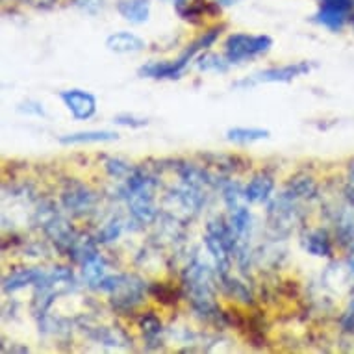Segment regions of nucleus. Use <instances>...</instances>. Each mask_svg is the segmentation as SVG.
<instances>
[{
  "label": "nucleus",
  "mask_w": 354,
  "mask_h": 354,
  "mask_svg": "<svg viewBox=\"0 0 354 354\" xmlns=\"http://www.w3.org/2000/svg\"><path fill=\"white\" fill-rule=\"evenodd\" d=\"M113 122L119 124V127H127V128H143L147 127V119L143 117H136L132 113H119V115L113 117Z\"/></svg>",
  "instance_id": "obj_23"
},
{
  "label": "nucleus",
  "mask_w": 354,
  "mask_h": 354,
  "mask_svg": "<svg viewBox=\"0 0 354 354\" xmlns=\"http://www.w3.org/2000/svg\"><path fill=\"white\" fill-rule=\"evenodd\" d=\"M353 28H354V17H353Z\"/></svg>",
  "instance_id": "obj_32"
},
{
  "label": "nucleus",
  "mask_w": 354,
  "mask_h": 354,
  "mask_svg": "<svg viewBox=\"0 0 354 354\" xmlns=\"http://www.w3.org/2000/svg\"><path fill=\"white\" fill-rule=\"evenodd\" d=\"M319 4L325 8H334V10L345 12L348 15L354 10V0H319Z\"/></svg>",
  "instance_id": "obj_26"
},
{
  "label": "nucleus",
  "mask_w": 354,
  "mask_h": 354,
  "mask_svg": "<svg viewBox=\"0 0 354 354\" xmlns=\"http://www.w3.org/2000/svg\"><path fill=\"white\" fill-rule=\"evenodd\" d=\"M273 47V37L266 34H243L236 32L225 41V58L228 64H243L268 54Z\"/></svg>",
  "instance_id": "obj_5"
},
{
  "label": "nucleus",
  "mask_w": 354,
  "mask_h": 354,
  "mask_svg": "<svg viewBox=\"0 0 354 354\" xmlns=\"http://www.w3.org/2000/svg\"><path fill=\"white\" fill-rule=\"evenodd\" d=\"M314 65L310 62H295V64L280 65V67H271V69H263L260 73H254V75L247 78L243 82H238L236 86H254V84H288V82H293L295 78H301V76L308 75L312 71Z\"/></svg>",
  "instance_id": "obj_6"
},
{
  "label": "nucleus",
  "mask_w": 354,
  "mask_h": 354,
  "mask_svg": "<svg viewBox=\"0 0 354 354\" xmlns=\"http://www.w3.org/2000/svg\"><path fill=\"white\" fill-rule=\"evenodd\" d=\"M26 106L28 108H19V111H23V113H35V115H45V110L41 108V104H37V102H26Z\"/></svg>",
  "instance_id": "obj_29"
},
{
  "label": "nucleus",
  "mask_w": 354,
  "mask_h": 354,
  "mask_svg": "<svg viewBox=\"0 0 354 354\" xmlns=\"http://www.w3.org/2000/svg\"><path fill=\"white\" fill-rule=\"evenodd\" d=\"M104 167L106 173L110 174L111 178H115V180H127L128 176H130V173L134 171L127 162H122L119 158H110V160H106Z\"/></svg>",
  "instance_id": "obj_22"
},
{
  "label": "nucleus",
  "mask_w": 354,
  "mask_h": 354,
  "mask_svg": "<svg viewBox=\"0 0 354 354\" xmlns=\"http://www.w3.org/2000/svg\"><path fill=\"white\" fill-rule=\"evenodd\" d=\"M21 4H28V6H34V8H50L54 6L58 0H17Z\"/></svg>",
  "instance_id": "obj_28"
},
{
  "label": "nucleus",
  "mask_w": 354,
  "mask_h": 354,
  "mask_svg": "<svg viewBox=\"0 0 354 354\" xmlns=\"http://www.w3.org/2000/svg\"><path fill=\"white\" fill-rule=\"evenodd\" d=\"M348 263H351V268L354 269V245L353 249H351V254H348Z\"/></svg>",
  "instance_id": "obj_31"
},
{
  "label": "nucleus",
  "mask_w": 354,
  "mask_h": 354,
  "mask_svg": "<svg viewBox=\"0 0 354 354\" xmlns=\"http://www.w3.org/2000/svg\"><path fill=\"white\" fill-rule=\"evenodd\" d=\"M241 0H214V4H217L219 8H230V6H236L239 4Z\"/></svg>",
  "instance_id": "obj_30"
},
{
  "label": "nucleus",
  "mask_w": 354,
  "mask_h": 354,
  "mask_svg": "<svg viewBox=\"0 0 354 354\" xmlns=\"http://www.w3.org/2000/svg\"><path fill=\"white\" fill-rule=\"evenodd\" d=\"M184 290L187 301H192L195 312L203 315H217L219 308L215 302V286L212 271L203 261H193L184 271Z\"/></svg>",
  "instance_id": "obj_3"
},
{
  "label": "nucleus",
  "mask_w": 354,
  "mask_h": 354,
  "mask_svg": "<svg viewBox=\"0 0 354 354\" xmlns=\"http://www.w3.org/2000/svg\"><path fill=\"white\" fill-rule=\"evenodd\" d=\"M145 39L132 32H115L106 39V48L113 54H136L145 50Z\"/></svg>",
  "instance_id": "obj_10"
},
{
  "label": "nucleus",
  "mask_w": 354,
  "mask_h": 354,
  "mask_svg": "<svg viewBox=\"0 0 354 354\" xmlns=\"http://www.w3.org/2000/svg\"><path fill=\"white\" fill-rule=\"evenodd\" d=\"M152 293H154V297H156L158 301L162 302H174L176 299V293H174L173 288H169V286L165 284H154L152 286Z\"/></svg>",
  "instance_id": "obj_25"
},
{
  "label": "nucleus",
  "mask_w": 354,
  "mask_h": 354,
  "mask_svg": "<svg viewBox=\"0 0 354 354\" xmlns=\"http://www.w3.org/2000/svg\"><path fill=\"white\" fill-rule=\"evenodd\" d=\"M223 26H214L208 32H204L201 37L193 41L192 45L184 48V53L178 58L169 59V62H151V64L143 65L140 69V76L143 78H154V80H174L184 75V71L189 67L193 59L197 58V54L212 47L215 41L219 39Z\"/></svg>",
  "instance_id": "obj_1"
},
{
  "label": "nucleus",
  "mask_w": 354,
  "mask_h": 354,
  "mask_svg": "<svg viewBox=\"0 0 354 354\" xmlns=\"http://www.w3.org/2000/svg\"><path fill=\"white\" fill-rule=\"evenodd\" d=\"M348 13L339 12V10H334V8H325L319 6L317 13H315V23H319L321 26L332 30V32H337V30L343 28V24L347 23Z\"/></svg>",
  "instance_id": "obj_17"
},
{
  "label": "nucleus",
  "mask_w": 354,
  "mask_h": 354,
  "mask_svg": "<svg viewBox=\"0 0 354 354\" xmlns=\"http://www.w3.org/2000/svg\"><path fill=\"white\" fill-rule=\"evenodd\" d=\"M59 99L76 121H89L97 115V110H99L97 97L86 89H78V87L65 89V91H59Z\"/></svg>",
  "instance_id": "obj_7"
},
{
  "label": "nucleus",
  "mask_w": 354,
  "mask_h": 354,
  "mask_svg": "<svg viewBox=\"0 0 354 354\" xmlns=\"http://www.w3.org/2000/svg\"><path fill=\"white\" fill-rule=\"evenodd\" d=\"M122 197L127 201L130 214L140 223L149 225L156 219V182L141 169H134L124 180Z\"/></svg>",
  "instance_id": "obj_2"
},
{
  "label": "nucleus",
  "mask_w": 354,
  "mask_h": 354,
  "mask_svg": "<svg viewBox=\"0 0 354 354\" xmlns=\"http://www.w3.org/2000/svg\"><path fill=\"white\" fill-rule=\"evenodd\" d=\"M151 0H119L117 12L130 24H143L151 17Z\"/></svg>",
  "instance_id": "obj_11"
},
{
  "label": "nucleus",
  "mask_w": 354,
  "mask_h": 354,
  "mask_svg": "<svg viewBox=\"0 0 354 354\" xmlns=\"http://www.w3.org/2000/svg\"><path fill=\"white\" fill-rule=\"evenodd\" d=\"M195 62H197V69L201 73H227L228 65H230L227 58H221L219 54L214 53L201 54Z\"/></svg>",
  "instance_id": "obj_19"
},
{
  "label": "nucleus",
  "mask_w": 354,
  "mask_h": 354,
  "mask_svg": "<svg viewBox=\"0 0 354 354\" xmlns=\"http://www.w3.org/2000/svg\"><path fill=\"white\" fill-rule=\"evenodd\" d=\"M45 271L41 269H19L15 273L8 274L4 279V291L6 293H15L23 290L26 286H37L41 280L45 279Z\"/></svg>",
  "instance_id": "obj_13"
},
{
  "label": "nucleus",
  "mask_w": 354,
  "mask_h": 354,
  "mask_svg": "<svg viewBox=\"0 0 354 354\" xmlns=\"http://www.w3.org/2000/svg\"><path fill=\"white\" fill-rule=\"evenodd\" d=\"M284 193L288 197L295 198V201H308V198L315 197L317 186H315V182L310 176H295L286 186Z\"/></svg>",
  "instance_id": "obj_16"
},
{
  "label": "nucleus",
  "mask_w": 354,
  "mask_h": 354,
  "mask_svg": "<svg viewBox=\"0 0 354 354\" xmlns=\"http://www.w3.org/2000/svg\"><path fill=\"white\" fill-rule=\"evenodd\" d=\"M100 291L111 295V306L119 314H130L145 301V284L134 274H111L99 284Z\"/></svg>",
  "instance_id": "obj_4"
},
{
  "label": "nucleus",
  "mask_w": 354,
  "mask_h": 354,
  "mask_svg": "<svg viewBox=\"0 0 354 354\" xmlns=\"http://www.w3.org/2000/svg\"><path fill=\"white\" fill-rule=\"evenodd\" d=\"M119 140V134L110 130H87V132H75L59 138V143L64 145H87V143H108V141Z\"/></svg>",
  "instance_id": "obj_14"
},
{
  "label": "nucleus",
  "mask_w": 354,
  "mask_h": 354,
  "mask_svg": "<svg viewBox=\"0 0 354 354\" xmlns=\"http://www.w3.org/2000/svg\"><path fill=\"white\" fill-rule=\"evenodd\" d=\"M119 234H121V223L119 221H111V223L106 225L104 230L99 234L97 241H100V243H110V241L119 238Z\"/></svg>",
  "instance_id": "obj_24"
},
{
  "label": "nucleus",
  "mask_w": 354,
  "mask_h": 354,
  "mask_svg": "<svg viewBox=\"0 0 354 354\" xmlns=\"http://www.w3.org/2000/svg\"><path fill=\"white\" fill-rule=\"evenodd\" d=\"M274 176L269 171H260L256 173L245 187V197L250 204L268 203L274 192Z\"/></svg>",
  "instance_id": "obj_9"
},
{
  "label": "nucleus",
  "mask_w": 354,
  "mask_h": 354,
  "mask_svg": "<svg viewBox=\"0 0 354 354\" xmlns=\"http://www.w3.org/2000/svg\"><path fill=\"white\" fill-rule=\"evenodd\" d=\"M104 268L106 263L104 260L99 256H95L93 260L86 261L84 266H82V273H84V279L89 282V286H93V288H99V284L104 279Z\"/></svg>",
  "instance_id": "obj_20"
},
{
  "label": "nucleus",
  "mask_w": 354,
  "mask_h": 354,
  "mask_svg": "<svg viewBox=\"0 0 354 354\" xmlns=\"http://www.w3.org/2000/svg\"><path fill=\"white\" fill-rule=\"evenodd\" d=\"M141 332H143V337H145L147 343H160V337H162V321L158 319L154 314H147L140 319Z\"/></svg>",
  "instance_id": "obj_21"
},
{
  "label": "nucleus",
  "mask_w": 354,
  "mask_h": 354,
  "mask_svg": "<svg viewBox=\"0 0 354 354\" xmlns=\"http://www.w3.org/2000/svg\"><path fill=\"white\" fill-rule=\"evenodd\" d=\"M62 201H64V206L69 209L71 214L86 215L87 212L93 209L97 198H95L93 192L89 187L82 186V184H71L62 193Z\"/></svg>",
  "instance_id": "obj_8"
},
{
  "label": "nucleus",
  "mask_w": 354,
  "mask_h": 354,
  "mask_svg": "<svg viewBox=\"0 0 354 354\" xmlns=\"http://www.w3.org/2000/svg\"><path fill=\"white\" fill-rule=\"evenodd\" d=\"M268 138L269 130H266V128L234 127L227 132V140L232 141V143H238V145H250V143L268 140Z\"/></svg>",
  "instance_id": "obj_15"
},
{
  "label": "nucleus",
  "mask_w": 354,
  "mask_h": 354,
  "mask_svg": "<svg viewBox=\"0 0 354 354\" xmlns=\"http://www.w3.org/2000/svg\"><path fill=\"white\" fill-rule=\"evenodd\" d=\"M302 247L306 250L308 254L317 256V258H328L332 256V241L330 236L321 230V228H315V230H308L302 236Z\"/></svg>",
  "instance_id": "obj_12"
},
{
  "label": "nucleus",
  "mask_w": 354,
  "mask_h": 354,
  "mask_svg": "<svg viewBox=\"0 0 354 354\" xmlns=\"http://www.w3.org/2000/svg\"><path fill=\"white\" fill-rule=\"evenodd\" d=\"M221 279V286H223V290L227 293L228 297H232V299H238V301L245 302V304H250L252 302V295H250L249 288L243 284V282H239L238 279H232L230 273L223 274L219 277Z\"/></svg>",
  "instance_id": "obj_18"
},
{
  "label": "nucleus",
  "mask_w": 354,
  "mask_h": 354,
  "mask_svg": "<svg viewBox=\"0 0 354 354\" xmlns=\"http://www.w3.org/2000/svg\"><path fill=\"white\" fill-rule=\"evenodd\" d=\"M75 4L80 8L82 12L95 15V13L102 10V6H104V0H75Z\"/></svg>",
  "instance_id": "obj_27"
}]
</instances>
